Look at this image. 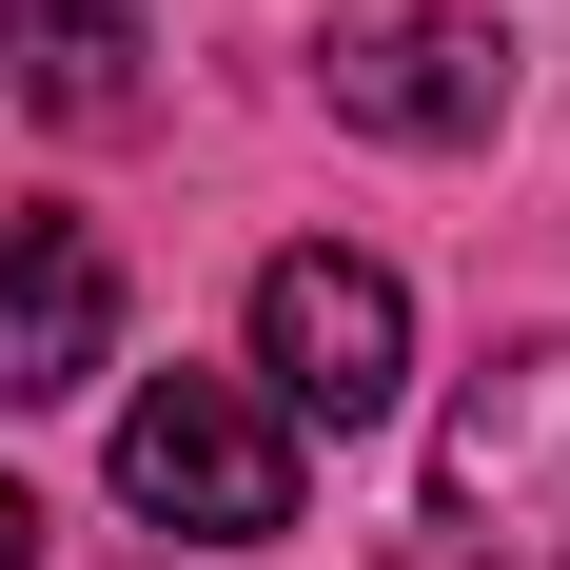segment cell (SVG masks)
<instances>
[{
	"label": "cell",
	"instance_id": "5b68a950",
	"mask_svg": "<svg viewBox=\"0 0 570 570\" xmlns=\"http://www.w3.org/2000/svg\"><path fill=\"white\" fill-rule=\"evenodd\" d=\"M79 374H118V256H99V217L20 197L0 217V413L79 394Z\"/></svg>",
	"mask_w": 570,
	"mask_h": 570
},
{
	"label": "cell",
	"instance_id": "7a4b0ae2",
	"mask_svg": "<svg viewBox=\"0 0 570 570\" xmlns=\"http://www.w3.org/2000/svg\"><path fill=\"white\" fill-rule=\"evenodd\" d=\"M433 512L472 570H570V335H512L433 413Z\"/></svg>",
	"mask_w": 570,
	"mask_h": 570
},
{
	"label": "cell",
	"instance_id": "6da1fadb",
	"mask_svg": "<svg viewBox=\"0 0 570 570\" xmlns=\"http://www.w3.org/2000/svg\"><path fill=\"white\" fill-rule=\"evenodd\" d=\"M118 512L197 531V551L295 531V413L256 394V374H138V394H118Z\"/></svg>",
	"mask_w": 570,
	"mask_h": 570
},
{
	"label": "cell",
	"instance_id": "3957f363",
	"mask_svg": "<svg viewBox=\"0 0 570 570\" xmlns=\"http://www.w3.org/2000/svg\"><path fill=\"white\" fill-rule=\"evenodd\" d=\"M256 394H276L295 433H374V413L413 394V295L374 276V256H335V236H295L276 276H256Z\"/></svg>",
	"mask_w": 570,
	"mask_h": 570
},
{
	"label": "cell",
	"instance_id": "52a82bcc",
	"mask_svg": "<svg viewBox=\"0 0 570 570\" xmlns=\"http://www.w3.org/2000/svg\"><path fill=\"white\" fill-rule=\"evenodd\" d=\"M0 570H40V492H20V472H0Z\"/></svg>",
	"mask_w": 570,
	"mask_h": 570
},
{
	"label": "cell",
	"instance_id": "277c9868",
	"mask_svg": "<svg viewBox=\"0 0 570 570\" xmlns=\"http://www.w3.org/2000/svg\"><path fill=\"white\" fill-rule=\"evenodd\" d=\"M315 99L354 138H413V158H472L512 118V20H335L315 40Z\"/></svg>",
	"mask_w": 570,
	"mask_h": 570
},
{
	"label": "cell",
	"instance_id": "8992f818",
	"mask_svg": "<svg viewBox=\"0 0 570 570\" xmlns=\"http://www.w3.org/2000/svg\"><path fill=\"white\" fill-rule=\"evenodd\" d=\"M0 59H20V99H40V118L118 138V118H138V59H158V20H138V0H0Z\"/></svg>",
	"mask_w": 570,
	"mask_h": 570
}]
</instances>
